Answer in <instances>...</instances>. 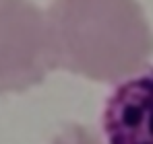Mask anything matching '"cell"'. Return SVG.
<instances>
[{"instance_id": "obj_1", "label": "cell", "mask_w": 153, "mask_h": 144, "mask_svg": "<svg viewBox=\"0 0 153 144\" xmlns=\"http://www.w3.org/2000/svg\"><path fill=\"white\" fill-rule=\"evenodd\" d=\"M48 17L56 68L120 82L147 66L153 31L137 0H56Z\"/></svg>"}, {"instance_id": "obj_2", "label": "cell", "mask_w": 153, "mask_h": 144, "mask_svg": "<svg viewBox=\"0 0 153 144\" xmlns=\"http://www.w3.org/2000/svg\"><path fill=\"white\" fill-rule=\"evenodd\" d=\"M105 144H153V66L116 82L102 113Z\"/></svg>"}]
</instances>
